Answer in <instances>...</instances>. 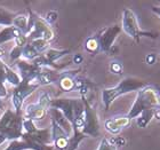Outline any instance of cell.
<instances>
[{
  "mask_svg": "<svg viewBox=\"0 0 160 150\" xmlns=\"http://www.w3.org/2000/svg\"><path fill=\"white\" fill-rule=\"evenodd\" d=\"M160 109V94L157 87L147 85L138 91L136 100L130 108L127 117L130 120L137 118L145 110H158Z\"/></svg>",
  "mask_w": 160,
  "mask_h": 150,
  "instance_id": "1",
  "label": "cell"
},
{
  "mask_svg": "<svg viewBox=\"0 0 160 150\" xmlns=\"http://www.w3.org/2000/svg\"><path fill=\"white\" fill-rule=\"evenodd\" d=\"M147 86V83L137 78H125L118 84L116 87L112 88H107L102 92V102L104 104L105 110H108L110 106L112 104L117 97H119L120 95L127 94L129 92H134V91H140L143 87Z\"/></svg>",
  "mask_w": 160,
  "mask_h": 150,
  "instance_id": "2",
  "label": "cell"
},
{
  "mask_svg": "<svg viewBox=\"0 0 160 150\" xmlns=\"http://www.w3.org/2000/svg\"><path fill=\"white\" fill-rule=\"evenodd\" d=\"M23 116L21 111H13L7 109L0 118V133L6 140H17L23 134L22 128Z\"/></svg>",
  "mask_w": 160,
  "mask_h": 150,
  "instance_id": "3",
  "label": "cell"
},
{
  "mask_svg": "<svg viewBox=\"0 0 160 150\" xmlns=\"http://www.w3.org/2000/svg\"><path fill=\"white\" fill-rule=\"evenodd\" d=\"M50 108L60 110L70 122L71 125L77 118H80L85 115V106L81 99H67V97L55 99L50 102Z\"/></svg>",
  "mask_w": 160,
  "mask_h": 150,
  "instance_id": "4",
  "label": "cell"
},
{
  "mask_svg": "<svg viewBox=\"0 0 160 150\" xmlns=\"http://www.w3.org/2000/svg\"><path fill=\"white\" fill-rule=\"evenodd\" d=\"M30 13V17H28L29 20V31H28L27 38L32 40L36 39H43L50 43L54 39L55 34L49 24L46 23V21L32 13L31 10H29Z\"/></svg>",
  "mask_w": 160,
  "mask_h": 150,
  "instance_id": "5",
  "label": "cell"
},
{
  "mask_svg": "<svg viewBox=\"0 0 160 150\" xmlns=\"http://www.w3.org/2000/svg\"><path fill=\"white\" fill-rule=\"evenodd\" d=\"M125 32H126L130 38H133L135 43H140L142 37H149L151 39H156L158 37V34L149 32V31L141 30L137 23V17L134 14L133 10L125 8L122 12V27H121Z\"/></svg>",
  "mask_w": 160,
  "mask_h": 150,
  "instance_id": "6",
  "label": "cell"
},
{
  "mask_svg": "<svg viewBox=\"0 0 160 150\" xmlns=\"http://www.w3.org/2000/svg\"><path fill=\"white\" fill-rule=\"evenodd\" d=\"M81 100L83 101V106H85V123L81 132L85 135L97 137L100 135V120L97 116V111L89 103L86 96H81Z\"/></svg>",
  "mask_w": 160,
  "mask_h": 150,
  "instance_id": "7",
  "label": "cell"
},
{
  "mask_svg": "<svg viewBox=\"0 0 160 150\" xmlns=\"http://www.w3.org/2000/svg\"><path fill=\"white\" fill-rule=\"evenodd\" d=\"M39 85L37 83H30V81H25L22 80L21 84L15 88L13 93V97H12V103L14 106L15 111H21L22 110V106H23L24 100L27 99L30 94H32L34 91L37 90Z\"/></svg>",
  "mask_w": 160,
  "mask_h": 150,
  "instance_id": "8",
  "label": "cell"
},
{
  "mask_svg": "<svg viewBox=\"0 0 160 150\" xmlns=\"http://www.w3.org/2000/svg\"><path fill=\"white\" fill-rule=\"evenodd\" d=\"M121 32V27L119 25H112V27L104 28L98 31L96 34L98 44H100V50L104 53H109L110 49L113 47L114 40L117 39L118 34Z\"/></svg>",
  "mask_w": 160,
  "mask_h": 150,
  "instance_id": "9",
  "label": "cell"
},
{
  "mask_svg": "<svg viewBox=\"0 0 160 150\" xmlns=\"http://www.w3.org/2000/svg\"><path fill=\"white\" fill-rule=\"evenodd\" d=\"M16 68L18 69L21 74V80H25V81H33L36 80L38 75L41 72V68L34 65L33 63H28L25 61H16Z\"/></svg>",
  "mask_w": 160,
  "mask_h": 150,
  "instance_id": "10",
  "label": "cell"
},
{
  "mask_svg": "<svg viewBox=\"0 0 160 150\" xmlns=\"http://www.w3.org/2000/svg\"><path fill=\"white\" fill-rule=\"evenodd\" d=\"M79 70H73V71H65L60 74V77L57 79L56 83L58 84V87L62 92H71V91L76 90V75Z\"/></svg>",
  "mask_w": 160,
  "mask_h": 150,
  "instance_id": "11",
  "label": "cell"
},
{
  "mask_svg": "<svg viewBox=\"0 0 160 150\" xmlns=\"http://www.w3.org/2000/svg\"><path fill=\"white\" fill-rule=\"evenodd\" d=\"M49 113H50L52 120H54V122L67 133L68 137H70L71 135H72V133H73V130H72L71 123L65 118V116H64L60 110L55 109V108H49Z\"/></svg>",
  "mask_w": 160,
  "mask_h": 150,
  "instance_id": "12",
  "label": "cell"
},
{
  "mask_svg": "<svg viewBox=\"0 0 160 150\" xmlns=\"http://www.w3.org/2000/svg\"><path fill=\"white\" fill-rule=\"evenodd\" d=\"M46 115H47L46 109L40 108L38 104H30V106L27 108V110H25V113H24L23 118L31 119L32 122H38V120L43 119Z\"/></svg>",
  "mask_w": 160,
  "mask_h": 150,
  "instance_id": "13",
  "label": "cell"
},
{
  "mask_svg": "<svg viewBox=\"0 0 160 150\" xmlns=\"http://www.w3.org/2000/svg\"><path fill=\"white\" fill-rule=\"evenodd\" d=\"M21 34H23L18 29L14 27H6L5 29L0 31V45L3 43H7L9 40L16 39L17 37H20Z\"/></svg>",
  "mask_w": 160,
  "mask_h": 150,
  "instance_id": "14",
  "label": "cell"
},
{
  "mask_svg": "<svg viewBox=\"0 0 160 150\" xmlns=\"http://www.w3.org/2000/svg\"><path fill=\"white\" fill-rule=\"evenodd\" d=\"M86 137L87 135H85L81 131L73 128V133L69 137V144H68V148L65 150H77L79 147V143Z\"/></svg>",
  "mask_w": 160,
  "mask_h": 150,
  "instance_id": "15",
  "label": "cell"
},
{
  "mask_svg": "<svg viewBox=\"0 0 160 150\" xmlns=\"http://www.w3.org/2000/svg\"><path fill=\"white\" fill-rule=\"evenodd\" d=\"M70 53V50L69 49H63V50H58V49H53V48H48L46 50V54L43 55V56L46 57V60L49 62L52 65H55L54 62L57 60H60L61 57H63L64 55H67V54ZM56 67V65H55Z\"/></svg>",
  "mask_w": 160,
  "mask_h": 150,
  "instance_id": "16",
  "label": "cell"
},
{
  "mask_svg": "<svg viewBox=\"0 0 160 150\" xmlns=\"http://www.w3.org/2000/svg\"><path fill=\"white\" fill-rule=\"evenodd\" d=\"M28 25H29V20L24 15H18V16L16 15V17L13 21V27L18 29L25 36L28 34V31H29V27Z\"/></svg>",
  "mask_w": 160,
  "mask_h": 150,
  "instance_id": "17",
  "label": "cell"
},
{
  "mask_svg": "<svg viewBox=\"0 0 160 150\" xmlns=\"http://www.w3.org/2000/svg\"><path fill=\"white\" fill-rule=\"evenodd\" d=\"M154 111L156 110H145L141 113L140 116L137 117L136 124L137 126L141 127V128H144L149 125V123L151 122V119L154 117Z\"/></svg>",
  "mask_w": 160,
  "mask_h": 150,
  "instance_id": "18",
  "label": "cell"
},
{
  "mask_svg": "<svg viewBox=\"0 0 160 150\" xmlns=\"http://www.w3.org/2000/svg\"><path fill=\"white\" fill-rule=\"evenodd\" d=\"M15 17H16L15 14H12L10 12L5 9V8L0 7V24L1 25L13 27V21Z\"/></svg>",
  "mask_w": 160,
  "mask_h": 150,
  "instance_id": "19",
  "label": "cell"
},
{
  "mask_svg": "<svg viewBox=\"0 0 160 150\" xmlns=\"http://www.w3.org/2000/svg\"><path fill=\"white\" fill-rule=\"evenodd\" d=\"M5 71H6V80L8 81L9 84H12V85H14V86H18L21 84V77L20 75H17L15 71L12 69L10 67H8V65H5Z\"/></svg>",
  "mask_w": 160,
  "mask_h": 150,
  "instance_id": "20",
  "label": "cell"
},
{
  "mask_svg": "<svg viewBox=\"0 0 160 150\" xmlns=\"http://www.w3.org/2000/svg\"><path fill=\"white\" fill-rule=\"evenodd\" d=\"M85 48H86L87 52L90 54H97L98 52H100V44H98L96 34L93 36V37H89L86 40V43H85Z\"/></svg>",
  "mask_w": 160,
  "mask_h": 150,
  "instance_id": "21",
  "label": "cell"
},
{
  "mask_svg": "<svg viewBox=\"0 0 160 150\" xmlns=\"http://www.w3.org/2000/svg\"><path fill=\"white\" fill-rule=\"evenodd\" d=\"M5 65H6V63H3L2 61L0 60V99L7 96V90L5 87V83L7 81Z\"/></svg>",
  "mask_w": 160,
  "mask_h": 150,
  "instance_id": "22",
  "label": "cell"
},
{
  "mask_svg": "<svg viewBox=\"0 0 160 150\" xmlns=\"http://www.w3.org/2000/svg\"><path fill=\"white\" fill-rule=\"evenodd\" d=\"M22 55H23L27 60H34V59H37V57L39 56L40 54L34 49L33 47L31 46L30 44H27V45L23 47V49H22Z\"/></svg>",
  "mask_w": 160,
  "mask_h": 150,
  "instance_id": "23",
  "label": "cell"
},
{
  "mask_svg": "<svg viewBox=\"0 0 160 150\" xmlns=\"http://www.w3.org/2000/svg\"><path fill=\"white\" fill-rule=\"evenodd\" d=\"M30 45L33 47L34 49L37 50L38 53H43L45 50L48 49V47H49V43L46 41V40L43 39H36V40H32L30 43Z\"/></svg>",
  "mask_w": 160,
  "mask_h": 150,
  "instance_id": "24",
  "label": "cell"
},
{
  "mask_svg": "<svg viewBox=\"0 0 160 150\" xmlns=\"http://www.w3.org/2000/svg\"><path fill=\"white\" fill-rule=\"evenodd\" d=\"M52 100H53V99H52V96H50V93L45 92V93H42L41 95H40L39 101H38L37 104L40 108L48 110V109L50 108V102H52Z\"/></svg>",
  "mask_w": 160,
  "mask_h": 150,
  "instance_id": "25",
  "label": "cell"
},
{
  "mask_svg": "<svg viewBox=\"0 0 160 150\" xmlns=\"http://www.w3.org/2000/svg\"><path fill=\"white\" fill-rule=\"evenodd\" d=\"M104 127H105V130H107L109 133L113 134V135H118V134L121 132V128H119V127L114 124L112 118H111V119H107L104 122Z\"/></svg>",
  "mask_w": 160,
  "mask_h": 150,
  "instance_id": "26",
  "label": "cell"
},
{
  "mask_svg": "<svg viewBox=\"0 0 160 150\" xmlns=\"http://www.w3.org/2000/svg\"><path fill=\"white\" fill-rule=\"evenodd\" d=\"M112 120L114 122V124L117 125L119 128L122 130L123 127H127L130 124V119L127 116H118L112 118Z\"/></svg>",
  "mask_w": 160,
  "mask_h": 150,
  "instance_id": "27",
  "label": "cell"
},
{
  "mask_svg": "<svg viewBox=\"0 0 160 150\" xmlns=\"http://www.w3.org/2000/svg\"><path fill=\"white\" fill-rule=\"evenodd\" d=\"M117 149L118 148L116 147L113 143H111L110 140H109L108 137H103L97 150H117Z\"/></svg>",
  "mask_w": 160,
  "mask_h": 150,
  "instance_id": "28",
  "label": "cell"
},
{
  "mask_svg": "<svg viewBox=\"0 0 160 150\" xmlns=\"http://www.w3.org/2000/svg\"><path fill=\"white\" fill-rule=\"evenodd\" d=\"M110 71L114 75H121L122 74V64L118 62V61H113L110 64Z\"/></svg>",
  "mask_w": 160,
  "mask_h": 150,
  "instance_id": "29",
  "label": "cell"
},
{
  "mask_svg": "<svg viewBox=\"0 0 160 150\" xmlns=\"http://www.w3.org/2000/svg\"><path fill=\"white\" fill-rule=\"evenodd\" d=\"M22 49H23V48H21V47H18V46H15L13 49H12V52H10V54H9L10 61H12V62L17 61L22 56Z\"/></svg>",
  "mask_w": 160,
  "mask_h": 150,
  "instance_id": "30",
  "label": "cell"
},
{
  "mask_svg": "<svg viewBox=\"0 0 160 150\" xmlns=\"http://www.w3.org/2000/svg\"><path fill=\"white\" fill-rule=\"evenodd\" d=\"M57 16H58V14H57L56 10H50V12L47 13L46 17H45V21H46V23H48L50 25V24H53L57 20Z\"/></svg>",
  "mask_w": 160,
  "mask_h": 150,
  "instance_id": "31",
  "label": "cell"
},
{
  "mask_svg": "<svg viewBox=\"0 0 160 150\" xmlns=\"http://www.w3.org/2000/svg\"><path fill=\"white\" fill-rule=\"evenodd\" d=\"M15 40V44H16V46L21 47V48H23L25 45H27L28 43V38L25 34H21L20 37H17L16 39H14Z\"/></svg>",
  "mask_w": 160,
  "mask_h": 150,
  "instance_id": "32",
  "label": "cell"
},
{
  "mask_svg": "<svg viewBox=\"0 0 160 150\" xmlns=\"http://www.w3.org/2000/svg\"><path fill=\"white\" fill-rule=\"evenodd\" d=\"M156 60H157V56H156V54H153V53L149 54V55H147V57H145V62H147L148 64H154L156 63Z\"/></svg>",
  "mask_w": 160,
  "mask_h": 150,
  "instance_id": "33",
  "label": "cell"
},
{
  "mask_svg": "<svg viewBox=\"0 0 160 150\" xmlns=\"http://www.w3.org/2000/svg\"><path fill=\"white\" fill-rule=\"evenodd\" d=\"M82 61H83V57L81 56L80 54H76V55H74V57H73V62H74L76 64H80L81 62H82Z\"/></svg>",
  "mask_w": 160,
  "mask_h": 150,
  "instance_id": "34",
  "label": "cell"
},
{
  "mask_svg": "<svg viewBox=\"0 0 160 150\" xmlns=\"http://www.w3.org/2000/svg\"><path fill=\"white\" fill-rule=\"evenodd\" d=\"M151 9H152V12L157 15L158 18L160 20V6H152L151 7Z\"/></svg>",
  "mask_w": 160,
  "mask_h": 150,
  "instance_id": "35",
  "label": "cell"
},
{
  "mask_svg": "<svg viewBox=\"0 0 160 150\" xmlns=\"http://www.w3.org/2000/svg\"><path fill=\"white\" fill-rule=\"evenodd\" d=\"M5 109V103L2 102V100L0 99V110H3Z\"/></svg>",
  "mask_w": 160,
  "mask_h": 150,
  "instance_id": "36",
  "label": "cell"
},
{
  "mask_svg": "<svg viewBox=\"0 0 160 150\" xmlns=\"http://www.w3.org/2000/svg\"><path fill=\"white\" fill-rule=\"evenodd\" d=\"M3 55H5V50H3L2 48L0 47V59H1V57H2Z\"/></svg>",
  "mask_w": 160,
  "mask_h": 150,
  "instance_id": "37",
  "label": "cell"
}]
</instances>
